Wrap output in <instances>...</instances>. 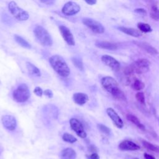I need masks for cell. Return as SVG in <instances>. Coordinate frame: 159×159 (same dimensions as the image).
<instances>
[{"mask_svg": "<svg viewBox=\"0 0 159 159\" xmlns=\"http://www.w3.org/2000/svg\"><path fill=\"white\" fill-rule=\"evenodd\" d=\"M101 84L102 88L111 93L116 99L120 101H127L124 93L119 87L117 81L111 76H104L101 80Z\"/></svg>", "mask_w": 159, "mask_h": 159, "instance_id": "1", "label": "cell"}, {"mask_svg": "<svg viewBox=\"0 0 159 159\" xmlns=\"http://www.w3.org/2000/svg\"><path fill=\"white\" fill-rule=\"evenodd\" d=\"M49 63L52 68L60 76L66 78L70 74V68L64 58L58 55H54L50 57Z\"/></svg>", "mask_w": 159, "mask_h": 159, "instance_id": "2", "label": "cell"}, {"mask_svg": "<svg viewBox=\"0 0 159 159\" xmlns=\"http://www.w3.org/2000/svg\"><path fill=\"white\" fill-rule=\"evenodd\" d=\"M35 38L43 46L50 47L53 44V40L50 34L43 27L36 25L34 30Z\"/></svg>", "mask_w": 159, "mask_h": 159, "instance_id": "3", "label": "cell"}, {"mask_svg": "<svg viewBox=\"0 0 159 159\" xmlns=\"http://www.w3.org/2000/svg\"><path fill=\"white\" fill-rule=\"evenodd\" d=\"M30 93L27 85L25 83L19 84L12 93L13 99L17 102H24L30 98Z\"/></svg>", "mask_w": 159, "mask_h": 159, "instance_id": "4", "label": "cell"}, {"mask_svg": "<svg viewBox=\"0 0 159 159\" xmlns=\"http://www.w3.org/2000/svg\"><path fill=\"white\" fill-rule=\"evenodd\" d=\"M8 9L10 13L19 21H25L29 18V13L24 9L20 8L14 1L9 2Z\"/></svg>", "mask_w": 159, "mask_h": 159, "instance_id": "5", "label": "cell"}, {"mask_svg": "<svg viewBox=\"0 0 159 159\" xmlns=\"http://www.w3.org/2000/svg\"><path fill=\"white\" fill-rule=\"evenodd\" d=\"M150 61L146 58H139L133 62L130 66L134 73L137 74L145 73L150 70Z\"/></svg>", "mask_w": 159, "mask_h": 159, "instance_id": "6", "label": "cell"}, {"mask_svg": "<svg viewBox=\"0 0 159 159\" xmlns=\"http://www.w3.org/2000/svg\"><path fill=\"white\" fill-rule=\"evenodd\" d=\"M82 22L87 27L94 33L102 34L104 32L105 29L102 24L93 19L84 17L83 18Z\"/></svg>", "mask_w": 159, "mask_h": 159, "instance_id": "7", "label": "cell"}, {"mask_svg": "<svg viewBox=\"0 0 159 159\" xmlns=\"http://www.w3.org/2000/svg\"><path fill=\"white\" fill-rule=\"evenodd\" d=\"M80 11V5L73 1H68L66 2L61 9L62 13L67 16H74L78 13Z\"/></svg>", "mask_w": 159, "mask_h": 159, "instance_id": "8", "label": "cell"}, {"mask_svg": "<svg viewBox=\"0 0 159 159\" xmlns=\"http://www.w3.org/2000/svg\"><path fill=\"white\" fill-rule=\"evenodd\" d=\"M70 125L71 129L75 132L76 135L80 138L84 139L86 137L87 134L85 132L82 123L76 118H71L70 120Z\"/></svg>", "mask_w": 159, "mask_h": 159, "instance_id": "9", "label": "cell"}, {"mask_svg": "<svg viewBox=\"0 0 159 159\" xmlns=\"http://www.w3.org/2000/svg\"><path fill=\"white\" fill-rule=\"evenodd\" d=\"M59 30L63 40L68 45L74 46L75 45V41L73 35L68 27L65 25H61L59 26Z\"/></svg>", "mask_w": 159, "mask_h": 159, "instance_id": "10", "label": "cell"}, {"mask_svg": "<svg viewBox=\"0 0 159 159\" xmlns=\"http://www.w3.org/2000/svg\"><path fill=\"white\" fill-rule=\"evenodd\" d=\"M1 122L3 126L10 131H13L17 127V121L16 118L11 115L6 114L2 116Z\"/></svg>", "mask_w": 159, "mask_h": 159, "instance_id": "11", "label": "cell"}, {"mask_svg": "<svg viewBox=\"0 0 159 159\" xmlns=\"http://www.w3.org/2000/svg\"><path fill=\"white\" fill-rule=\"evenodd\" d=\"M102 63L106 66L111 68L114 71H117L120 68V63L114 57L108 55H104L101 58Z\"/></svg>", "mask_w": 159, "mask_h": 159, "instance_id": "12", "label": "cell"}, {"mask_svg": "<svg viewBox=\"0 0 159 159\" xmlns=\"http://www.w3.org/2000/svg\"><path fill=\"white\" fill-rule=\"evenodd\" d=\"M106 112H107L108 116L110 117V119L113 122L114 124L117 128L120 129V128L123 127V126H124L123 121L114 109H112L111 107H108L106 109Z\"/></svg>", "mask_w": 159, "mask_h": 159, "instance_id": "13", "label": "cell"}, {"mask_svg": "<svg viewBox=\"0 0 159 159\" xmlns=\"http://www.w3.org/2000/svg\"><path fill=\"white\" fill-rule=\"evenodd\" d=\"M134 43H135L137 47L142 49L143 50L145 51L148 53H150L152 55H155L158 54V50L152 46L150 43L145 42H139V41H134L133 42Z\"/></svg>", "mask_w": 159, "mask_h": 159, "instance_id": "14", "label": "cell"}, {"mask_svg": "<svg viewBox=\"0 0 159 159\" xmlns=\"http://www.w3.org/2000/svg\"><path fill=\"white\" fill-rule=\"evenodd\" d=\"M119 147L122 150H137L140 149V147L137 144L127 140L121 142Z\"/></svg>", "mask_w": 159, "mask_h": 159, "instance_id": "15", "label": "cell"}, {"mask_svg": "<svg viewBox=\"0 0 159 159\" xmlns=\"http://www.w3.org/2000/svg\"><path fill=\"white\" fill-rule=\"evenodd\" d=\"M95 45L98 48L109 50H115L117 48V45L116 43L107 42V41H104V40L96 41Z\"/></svg>", "mask_w": 159, "mask_h": 159, "instance_id": "16", "label": "cell"}, {"mask_svg": "<svg viewBox=\"0 0 159 159\" xmlns=\"http://www.w3.org/2000/svg\"><path fill=\"white\" fill-rule=\"evenodd\" d=\"M74 102L80 106H83L86 103L89 99L88 96L83 93H75L73 95Z\"/></svg>", "mask_w": 159, "mask_h": 159, "instance_id": "17", "label": "cell"}, {"mask_svg": "<svg viewBox=\"0 0 159 159\" xmlns=\"http://www.w3.org/2000/svg\"><path fill=\"white\" fill-rule=\"evenodd\" d=\"M119 30L124 34L129 35L134 37H139L140 36L141 33L139 30H137L132 27H119Z\"/></svg>", "mask_w": 159, "mask_h": 159, "instance_id": "18", "label": "cell"}, {"mask_svg": "<svg viewBox=\"0 0 159 159\" xmlns=\"http://www.w3.org/2000/svg\"><path fill=\"white\" fill-rule=\"evenodd\" d=\"M76 153L71 148H66L61 151V159H75Z\"/></svg>", "mask_w": 159, "mask_h": 159, "instance_id": "19", "label": "cell"}, {"mask_svg": "<svg viewBox=\"0 0 159 159\" xmlns=\"http://www.w3.org/2000/svg\"><path fill=\"white\" fill-rule=\"evenodd\" d=\"M26 67L27 68V70L29 73L34 76L39 77L41 76V73L40 70L34 65L30 62H27L26 63Z\"/></svg>", "mask_w": 159, "mask_h": 159, "instance_id": "20", "label": "cell"}, {"mask_svg": "<svg viewBox=\"0 0 159 159\" xmlns=\"http://www.w3.org/2000/svg\"><path fill=\"white\" fill-rule=\"evenodd\" d=\"M126 117H127V119L128 120H129L130 122H131L132 123L135 124L140 129H141L142 130H144L145 129V126L140 122V120L135 116H134L133 114H127Z\"/></svg>", "mask_w": 159, "mask_h": 159, "instance_id": "21", "label": "cell"}, {"mask_svg": "<svg viewBox=\"0 0 159 159\" xmlns=\"http://www.w3.org/2000/svg\"><path fill=\"white\" fill-rule=\"evenodd\" d=\"M15 41L21 47L25 48H31L32 46L29 42H28L25 39L19 35L15 34L14 36Z\"/></svg>", "mask_w": 159, "mask_h": 159, "instance_id": "22", "label": "cell"}, {"mask_svg": "<svg viewBox=\"0 0 159 159\" xmlns=\"http://www.w3.org/2000/svg\"><path fill=\"white\" fill-rule=\"evenodd\" d=\"M150 16L155 20H159V9L157 5H153L150 8Z\"/></svg>", "mask_w": 159, "mask_h": 159, "instance_id": "23", "label": "cell"}, {"mask_svg": "<svg viewBox=\"0 0 159 159\" xmlns=\"http://www.w3.org/2000/svg\"><path fill=\"white\" fill-rule=\"evenodd\" d=\"M137 27L140 30V32H145V33H148L151 32L152 31V28L151 26L147 23L144 22H139L137 24Z\"/></svg>", "mask_w": 159, "mask_h": 159, "instance_id": "24", "label": "cell"}, {"mask_svg": "<svg viewBox=\"0 0 159 159\" xmlns=\"http://www.w3.org/2000/svg\"><path fill=\"white\" fill-rule=\"evenodd\" d=\"M142 143L143 144V145L146 148H147L148 150H151V151H153V152H157V153H159V147L146 141V140H142Z\"/></svg>", "mask_w": 159, "mask_h": 159, "instance_id": "25", "label": "cell"}, {"mask_svg": "<svg viewBox=\"0 0 159 159\" xmlns=\"http://www.w3.org/2000/svg\"><path fill=\"white\" fill-rule=\"evenodd\" d=\"M71 61L77 68L81 71L83 70V65L81 58H80L79 57H73L71 58Z\"/></svg>", "mask_w": 159, "mask_h": 159, "instance_id": "26", "label": "cell"}, {"mask_svg": "<svg viewBox=\"0 0 159 159\" xmlns=\"http://www.w3.org/2000/svg\"><path fill=\"white\" fill-rule=\"evenodd\" d=\"M62 139L65 142L71 143H75L77 141V139L75 137L68 133H64L62 135Z\"/></svg>", "mask_w": 159, "mask_h": 159, "instance_id": "27", "label": "cell"}, {"mask_svg": "<svg viewBox=\"0 0 159 159\" xmlns=\"http://www.w3.org/2000/svg\"><path fill=\"white\" fill-rule=\"evenodd\" d=\"M132 88L135 91H140L144 88L145 84L139 80H135L132 84Z\"/></svg>", "mask_w": 159, "mask_h": 159, "instance_id": "28", "label": "cell"}, {"mask_svg": "<svg viewBox=\"0 0 159 159\" xmlns=\"http://www.w3.org/2000/svg\"><path fill=\"white\" fill-rule=\"evenodd\" d=\"M135 98L139 102L142 104H145V95L143 92H138L135 94Z\"/></svg>", "mask_w": 159, "mask_h": 159, "instance_id": "29", "label": "cell"}, {"mask_svg": "<svg viewBox=\"0 0 159 159\" xmlns=\"http://www.w3.org/2000/svg\"><path fill=\"white\" fill-rule=\"evenodd\" d=\"M98 127L101 132H102L103 134H104L106 135H109L111 132L110 129L109 127H107V126L102 124H98Z\"/></svg>", "mask_w": 159, "mask_h": 159, "instance_id": "30", "label": "cell"}, {"mask_svg": "<svg viewBox=\"0 0 159 159\" xmlns=\"http://www.w3.org/2000/svg\"><path fill=\"white\" fill-rule=\"evenodd\" d=\"M34 93L37 96H39V97H41L42 96V94H43V91L42 90V89L39 87V86H37L35 88L34 90Z\"/></svg>", "mask_w": 159, "mask_h": 159, "instance_id": "31", "label": "cell"}, {"mask_svg": "<svg viewBox=\"0 0 159 159\" xmlns=\"http://www.w3.org/2000/svg\"><path fill=\"white\" fill-rule=\"evenodd\" d=\"M43 94L49 98H52L53 97V92L51 89H45L43 91Z\"/></svg>", "mask_w": 159, "mask_h": 159, "instance_id": "32", "label": "cell"}, {"mask_svg": "<svg viewBox=\"0 0 159 159\" xmlns=\"http://www.w3.org/2000/svg\"><path fill=\"white\" fill-rule=\"evenodd\" d=\"M134 11L138 14H147V12L146 11L143 9V8H137V9H135L134 10Z\"/></svg>", "mask_w": 159, "mask_h": 159, "instance_id": "33", "label": "cell"}, {"mask_svg": "<svg viewBox=\"0 0 159 159\" xmlns=\"http://www.w3.org/2000/svg\"><path fill=\"white\" fill-rule=\"evenodd\" d=\"M89 159H99V157L98 153H93L89 157Z\"/></svg>", "mask_w": 159, "mask_h": 159, "instance_id": "34", "label": "cell"}, {"mask_svg": "<svg viewBox=\"0 0 159 159\" xmlns=\"http://www.w3.org/2000/svg\"><path fill=\"white\" fill-rule=\"evenodd\" d=\"M96 2L97 1L96 0H85V2H86L89 5H94L96 3Z\"/></svg>", "mask_w": 159, "mask_h": 159, "instance_id": "35", "label": "cell"}, {"mask_svg": "<svg viewBox=\"0 0 159 159\" xmlns=\"http://www.w3.org/2000/svg\"><path fill=\"white\" fill-rule=\"evenodd\" d=\"M144 157H145L146 159H156L153 155H151L148 154V153H144Z\"/></svg>", "mask_w": 159, "mask_h": 159, "instance_id": "36", "label": "cell"}, {"mask_svg": "<svg viewBox=\"0 0 159 159\" xmlns=\"http://www.w3.org/2000/svg\"><path fill=\"white\" fill-rule=\"evenodd\" d=\"M40 2H42V3H45V4H47V5L53 4L55 2L54 1H47V0H45V1H40Z\"/></svg>", "mask_w": 159, "mask_h": 159, "instance_id": "37", "label": "cell"}, {"mask_svg": "<svg viewBox=\"0 0 159 159\" xmlns=\"http://www.w3.org/2000/svg\"><path fill=\"white\" fill-rule=\"evenodd\" d=\"M134 159H139V158H134Z\"/></svg>", "mask_w": 159, "mask_h": 159, "instance_id": "38", "label": "cell"}]
</instances>
